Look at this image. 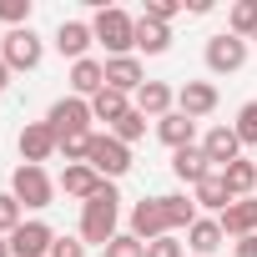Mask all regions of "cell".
Returning <instances> with one entry per match:
<instances>
[{"label":"cell","instance_id":"obj_27","mask_svg":"<svg viewBox=\"0 0 257 257\" xmlns=\"http://www.w3.org/2000/svg\"><path fill=\"white\" fill-rule=\"evenodd\" d=\"M111 137H116L121 147H132V142H142V137H147V116H142V111H126V116H121V121L111 126Z\"/></svg>","mask_w":257,"mask_h":257},{"label":"cell","instance_id":"obj_2","mask_svg":"<svg viewBox=\"0 0 257 257\" xmlns=\"http://www.w3.org/2000/svg\"><path fill=\"white\" fill-rule=\"evenodd\" d=\"M91 36H96V46H106V61H111V56H132V51H137V16L106 6V11H96Z\"/></svg>","mask_w":257,"mask_h":257},{"label":"cell","instance_id":"obj_18","mask_svg":"<svg viewBox=\"0 0 257 257\" xmlns=\"http://www.w3.org/2000/svg\"><path fill=\"white\" fill-rule=\"evenodd\" d=\"M157 137H162L172 152H182V147H192V137H197V121L182 116V111H167V116L157 121Z\"/></svg>","mask_w":257,"mask_h":257},{"label":"cell","instance_id":"obj_29","mask_svg":"<svg viewBox=\"0 0 257 257\" xmlns=\"http://www.w3.org/2000/svg\"><path fill=\"white\" fill-rule=\"evenodd\" d=\"M0 26H11V31L31 26V0H0Z\"/></svg>","mask_w":257,"mask_h":257},{"label":"cell","instance_id":"obj_33","mask_svg":"<svg viewBox=\"0 0 257 257\" xmlns=\"http://www.w3.org/2000/svg\"><path fill=\"white\" fill-rule=\"evenodd\" d=\"M177 11H182L177 0H147V11H142V16H147V21H162V26H172V16H177Z\"/></svg>","mask_w":257,"mask_h":257},{"label":"cell","instance_id":"obj_15","mask_svg":"<svg viewBox=\"0 0 257 257\" xmlns=\"http://www.w3.org/2000/svg\"><path fill=\"white\" fill-rule=\"evenodd\" d=\"M71 91H76L81 101H91L96 91H106V61H96V56L76 61V66H71Z\"/></svg>","mask_w":257,"mask_h":257},{"label":"cell","instance_id":"obj_4","mask_svg":"<svg viewBox=\"0 0 257 257\" xmlns=\"http://www.w3.org/2000/svg\"><path fill=\"white\" fill-rule=\"evenodd\" d=\"M86 167H91L96 177L116 182V177L132 172V147H121L116 137H91V157H86Z\"/></svg>","mask_w":257,"mask_h":257},{"label":"cell","instance_id":"obj_20","mask_svg":"<svg viewBox=\"0 0 257 257\" xmlns=\"http://www.w3.org/2000/svg\"><path fill=\"white\" fill-rule=\"evenodd\" d=\"M126 111H137V106H132V101H126L121 91H111V86L91 96V116H96V121H106V126H116V121H121Z\"/></svg>","mask_w":257,"mask_h":257},{"label":"cell","instance_id":"obj_26","mask_svg":"<svg viewBox=\"0 0 257 257\" xmlns=\"http://www.w3.org/2000/svg\"><path fill=\"white\" fill-rule=\"evenodd\" d=\"M227 21H232V36H242V41H257V0H237Z\"/></svg>","mask_w":257,"mask_h":257},{"label":"cell","instance_id":"obj_22","mask_svg":"<svg viewBox=\"0 0 257 257\" xmlns=\"http://www.w3.org/2000/svg\"><path fill=\"white\" fill-rule=\"evenodd\" d=\"M172 46V31L162 26V21H147V16H137V51H147V56H162Z\"/></svg>","mask_w":257,"mask_h":257},{"label":"cell","instance_id":"obj_38","mask_svg":"<svg viewBox=\"0 0 257 257\" xmlns=\"http://www.w3.org/2000/svg\"><path fill=\"white\" fill-rule=\"evenodd\" d=\"M0 51H6V31H0Z\"/></svg>","mask_w":257,"mask_h":257},{"label":"cell","instance_id":"obj_10","mask_svg":"<svg viewBox=\"0 0 257 257\" xmlns=\"http://www.w3.org/2000/svg\"><path fill=\"white\" fill-rule=\"evenodd\" d=\"M106 86L121 91V96H137V91L147 86L142 61H137V56H111V61H106Z\"/></svg>","mask_w":257,"mask_h":257},{"label":"cell","instance_id":"obj_31","mask_svg":"<svg viewBox=\"0 0 257 257\" xmlns=\"http://www.w3.org/2000/svg\"><path fill=\"white\" fill-rule=\"evenodd\" d=\"M21 222H26V217H21V202H16V197L6 192V197H0V237H11V232H16Z\"/></svg>","mask_w":257,"mask_h":257},{"label":"cell","instance_id":"obj_14","mask_svg":"<svg viewBox=\"0 0 257 257\" xmlns=\"http://www.w3.org/2000/svg\"><path fill=\"white\" fill-rule=\"evenodd\" d=\"M91 41H96V36H91V26H86V21H61V31H56V51H61V56H71V66H76V61H86Z\"/></svg>","mask_w":257,"mask_h":257},{"label":"cell","instance_id":"obj_12","mask_svg":"<svg viewBox=\"0 0 257 257\" xmlns=\"http://www.w3.org/2000/svg\"><path fill=\"white\" fill-rule=\"evenodd\" d=\"M202 152H207V162L212 167H232L237 157H242V142H237V132H232V126H212V132L202 137Z\"/></svg>","mask_w":257,"mask_h":257},{"label":"cell","instance_id":"obj_13","mask_svg":"<svg viewBox=\"0 0 257 257\" xmlns=\"http://www.w3.org/2000/svg\"><path fill=\"white\" fill-rule=\"evenodd\" d=\"M177 111L192 116V121H197V116H212V111H217V86H212V81H187V86L177 91Z\"/></svg>","mask_w":257,"mask_h":257},{"label":"cell","instance_id":"obj_7","mask_svg":"<svg viewBox=\"0 0 257 257\" xmlns=\"http://www.w3.org/2000/svg\"><path fill=\"white\" fill-rule=\"evenodd\" d=\"M242 66H247V41H242V36L222 31V36L207 41V71H212V76H232V71H242Z\"/></svg>","mask_w":257,"mask_h":257},{"label":"cell","instance_id":"obj_5","mask_svg":"<svg viewBox=\"0 0 257 257\" xmlns=\"http://www.w3.org/2000/svg\"><path fill=\"white\" fill-rule=\"evenodd\" d=\"M11 197L21 202V207H51V197H56V182L46 177V167H16V177H11Z\"/></svg>","mask_w":257,"mask_h":257},{"label":"cell","instance_id":"obj_36","mask_svg":"<svg viewBox=\"0 0 257 257\" xmlns=\"http://www.w3.org/2000/svg\"><path fill=\"white\" fill-rule=\"evenodd\" d=\"M6 86H11V66H6V61H0V91H6Z\"/></svg>","mask_w":257,"mask_h":257},{"label":"cell","instance_id":"obj_25","mask_svg":"<svg viewBox=\"0 0 257 257\" xmlns=\"http://www.w3.org/2000/svg\"><path fill=\"white\" fill-rule=\"evenodd\" d=\"M162 217H167V232H182V227H192L197 222V202L192 197H162Z\"/></svg>","mask_w":257,"mask_h":257},{"label":"cell","instance_id":"obj_11","mask_svg":"<svg viewBox=\"0 0 257 257\" xmlns=\"http://www.w3.org/2000/svg\"><path fill=\"white\" fill-rule=\"evenodd\" d=\"M132 237L137 242H157L167 237V217H162V197H147L132 207Z\"/></svg>","mask_w":257,"mask_h":257},{"label":"cell","instance_id":"obj_8","mask_svg":"<svg viewBox=\"0 0 257 257\" xmlns=\"http://www.w3.org/2000/svg\"><path fill=\"white\" fill-rule=\"evenodd\" d=\"M51 247H56V232L46 222H21L11 232V257H51Z\"/></svg>","mask_w":257,"mask_h":257},{"label":"cell","instance_id":"obj_9","mask_svg":"<svg viewBox=\"0 0 257 257\" xmlns=\"http://www.w3.org/2000/svg\"><path fill=\"white\" fill-rule=\"evenodd\" d=\"M61 152V142H56V132L46 121H31L26 132H21V157H26V167H41V162H51Z\"/></svg>","mask_w":257,"mask_h":257},{"label":"cell","instance_id":"obj_32","mask_svg":"<svg viewBox=\"0 0 257 257\" xmlns=\"http://www.w3.org/2000/svg\"><path fill=\"white\" fill-rule=\"evenodd\" d=\"M182 252H187V242H177V232H167V237L147 242V257H182Z\"/></svg>","mask_w":257,"mask_h":257},{"label":"cell","instance_id":"obj_17","mask_svg":"<svg viewBox=\"0 0 257 257\" xmlns=\"http://www.w3.org/2000/svg\"><path fill=\"white\" fill-rule=\"evenodd\" d=\"M101 187H106V177H96V172H91L86 162H81V167H66V172H61V192H66V197H76V202H91V197H96Z\"/></svg>","mask_w":257,"mask_h":257},{"label":"cell","instance_id":"obj_24","mask_svg":"<svg viewBox=\"0 0 257 257\" xmlns=\"http://www.w3.org/2000/svg\"><path fill=\"white\" fill-rule=\"evenodd\" d=\"M187 247H192V252H217V247H222V222H217V217H197V222L187 227Z\"/></svg>","mask_w":257,"mask_h":257},{"label":"cell","instance_id":"obj_28","mask_svg":"<svg viewBox=\"0 0 257 257\" xmlns=\"http://www.w3.org/2000/svg\"><path fill=\"white\" fill-rule=\"evenodd\" d=\"M232 132H237V142H242V147H257V101H247V106L237 111Z\"/></svg>","mask_w":257,"mask_h":257},{"label":"cell","instance_id":"obj_1","mask_svg":"<svg viewBox=\"0 0 257 257\" xmlns=\"http://www.w3.org/2000/svg\"><path fill=\"white\" fill-rule=\"evenodd\" d=\"M116 222H121V197H116V182H106L91 202H81V242L106 252V242L116 237Z\"/></svg>","mask_w":257,"mask_h":257},{"label":"cell","instance_id":"obj_23","mask_svg":"<svg viewBox=\"0 0 257 257\" xmlns=\"http://www.w3.org/2000/svg\"><path fill=\"white\" fill-rule=\"evenodd\" d=\"M222 182H227V192L237 197V202H247V192L257 187V162H247V157H237L227 172H222Z\"/></svg>","mask_w":257,"mask_h":257},{"label":"cell","instance_id":"obj_3","mask_svg":"<svg viewBox=\"0 0 257 257\" xmlns=\"http://www.w3.org/2000/svg\"><path fill=\"white\" fill-rule=\"evenodd\" d=\"M91 101H81V96H61L56 106H51V116H46V126L56 132V142H71V137H91Z\"/></svg>","mask_w":257,"mask_h":257},{"label":"cell","instance_id":"obj_30","mask_svg":"<svg viewBox=\"0 0 257 257\" xmlns=\"http://www.w3.org/2000/svg\"><path fill=\"white\" fill-rule=\"evenodd\" d=\"M106 257H147V242H137L132 232H116L106 242Z\"/></svg>","mask_w":257,"mask_h":257},{"label":"cell","instance_id":"obj_19","mask_svg":"<svg viewBox=\"0 0 257 257\" xmlns=\"http://www.w3.org/2000/svg\"><path fill=\"white\" fill-rule=\"evenodd\" d=\"M192 202H197V207H207V212H227V207H232L237 197L227 192V182H222V172H212L207 182H197V187H192Z\"/></svg>","mask_w":257,"mask_h":257},{"label":"cell","instance_id":"obj_6","mask_svg":"<svg viewBox=\"0 0 257 257\" xmlns=\"http://www.w3.org/2000/svg\"><path fill=\"white\" fill-rule=\"evenodd\" d=\"M41 56H46V46H41V36H36L31 26L6 31V51H0V61H6L11 71H36V66H41Z\"/></svg>","mask_w":257,"mask_h":257},{"label":"cell","instance_id":"obj_35","mask_svg":"<svg viewBox=\"0 0 257 257\" xmlns=\"http://www.w3.org/2000/svg\"><path fill=\"white\" fill-rule=\"evenodd\" d=\"M232 257H257V232L252 237H237L232 242Z\"/></svg>","mask_w":257,"mask_h":257},{"label":"cell","instance_id":"obj_34","mask_svg":"<svg viewBox=\"0 0 257 257\" xmlns=\"http://www.w3.org/2000/svg\"><path fill=\"white\" fill-rule=\"evenodd\" d=\"M51 257H86V242H81V237H56Z\"/></svg>","mask_w":257,"mask_h":257},{"label":"cell","instance_id":"obj_21","mask_svg":"<svg viewBox=\"0 0 257 257\" xmlns=\"http://www.w3.org/2000/svg\"><path fill=\"white\" fill-rule=\"evenodd\" d=\"M172 101H177V96H172V86H162V81H147V86L137 91V111H142V116H157V121L172 111Z\"/></svg>","mask_w":257,"mask_h":257},{"label":"cell","instance_id":"obj_37","mask_svg":"<svg viewBox=\"0 0 257 257\" xmlns=\"http://www.w3.org/2000/svg\"><path fill=\"white\" fill-rule=\"evenodd\" d=\"M0 257H11V237H0Z\"/></svg>","mask_w":257,"mask_h":257},{"label":"cell","instance_id":"obj_16","mask_svg":"<svg viewBox=\"0 0 257 257\" xmlns=\"http://www.w3.org/2000/svg\"><path fill=\"white\" fill-rule=\"evenodd\" d=\"M172 172H177L187 187H197V182H207V177H212V162H207V152H202V147H182V152H172Z\"/></svg>","mask_w":257,"mask_h":257}]
</instances>
